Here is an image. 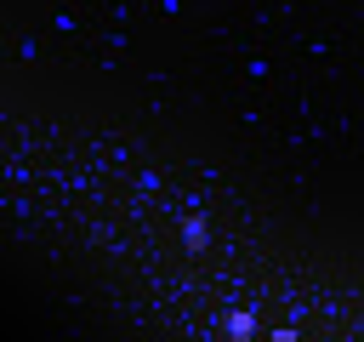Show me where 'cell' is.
Here are the masks:
<instances>
[{
    "mask_svg": "<svg viewBox=\"0 0 364 342\" xmlns=\"http://www.w3.org/2000/svg\"><path fill=\"white\" fill-rule=\"evenodd\" d=\"M267 342H301V331H284L279 325V331H267Z\"/></svg>",
    "mask_w": 364,
    "mask_h": 342,
    "instance_id": "3",
    "label": "cell"
},
{
    "mask_svg": "<svg viewBox=\"0 0 364 342\" xmlns=\"http://www.w3.org/2000/svg\"><path fill=\"white\" fill-rule=\"evenodd\" d=\"M176 228H182V239H188L193 251H210V222H205L199 211H182V217H176Z\"/></svg>",
    "mask_w": 364,
    "mask_h": 342,
    "instance_id": "1",
    "label": "cell"
},
{
    "mask_svg": "<svg viewBox=\"0 0 364 342\" xmlns=\"http://www.w3.org/2000/svg\"><path fill=\"white\" fill-rule=\"evenodd\" d=\"M222 331L245 342V336H256V314H250V308H228V314H222Z\"/></svg>",
    "mask_w": 364,
    "mask_h": 342,
    "instance_id": "2",
    "label": "cell"
}]
</instances>
